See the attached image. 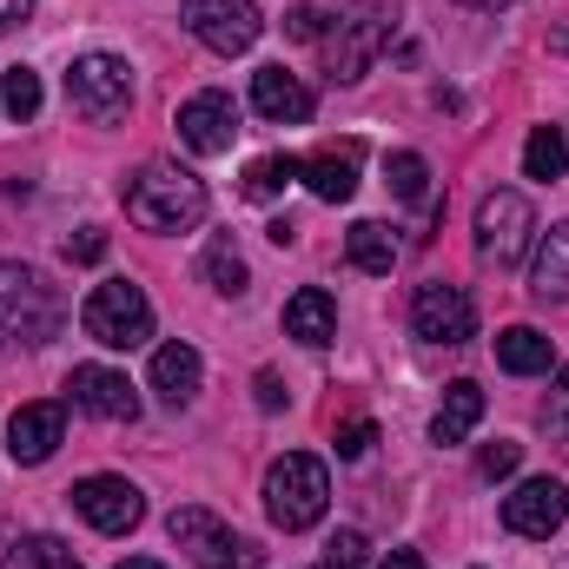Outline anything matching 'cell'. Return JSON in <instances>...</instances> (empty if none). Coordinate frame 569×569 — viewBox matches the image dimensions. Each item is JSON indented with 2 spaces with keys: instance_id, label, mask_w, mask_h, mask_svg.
<instances>
[{
  "instance_id": "obj_1",
  "label": "cell",
  "mask_w": 569,
  "mask_h": 569,
  "mask_svg": "<svg viewBox=\"0 0 569 569\" xmlns=\"http://www.w3.org/2000/svg\"><path fill=\"white\" fill-rule=\"evenodd\" d=\"M127 219L146 232H192L206 219V179L186 166H140L127 179Z\"/></svg>"
},
{
  "instance_id": "obj_2",
  "label": "cell",
  "mask_w": 569,
  "mask_h": 569,
  "mask_svg": "<svg viewBox=\"0 0 569 569\" xmlns=\"http://www.w3.org/2000/svg\"><path fill=\"white\" fill-rule=\"evenodd\" d=\"M60 318H67V305H60L53 284L40 279L33 266L0 259V351H13V345H47V338L60 331Z\"/></svg>"
},
{
  "instance_id": "obj_3",
  "label": "cell",
  "mask_w": 569,
  "mask_h": 569,
  "mask_svg": "<svg viewBox=\"0 0 569 569\" xmlns=\"http://www.w3.org/2000/svg\"><path fill=\"white\" fill-rule=\"evenodd\" d=\"M331 503V477L311 450H284L279 463L266 470V517L279 530H311Z\"/></svg>"
},
{
  "instance_id": "obj_4",
  "label": "cell",
  "mask_w": 569,
  "mask_h": 569,
  "mask_svg": "<svg viewBox=\"0 0 569 569\" xmlns=\"http://www.w3.org/2000/svg\"><path fill=\"white\" fill-rule=\"evenodd\" d=\"M87 338L107 345V351H133L152 338V298H146L133 279H107L87 291V311H80Z\"/></svg>"
},
{
  "instance_id": "obj_5",
  "label": "cell",
  "mask_w": 569,
  "mask_h": 569,
  "mask_svg": "<svg viewBox=\"0 0 569 569\" xmlns=\"http://www.w3.org/2000/svg\"><path fill=\"white\" fill-rule=\"evenodd\" d=\"M172 543L192 557L199 569H259L266 563V550L259 543H246L239 530H226L212 510H199V503H186V510H172Z\"/></svg>"
},
{
  "instance_id": "obj_6",
  "label": "cell",
  "mask_w": 569,
  "mask_h": 569,
  "mask_svg": "<svg viewBox=\"0 0 569 569\" xmlns=\"http://www.w3.org/2000/svg\"><path fill=\"white\" fill-rule=\"evenodd\" d=\"M67 100H73L93 127H107V120H120V113L133 107V67L113 60V53H80V60L67 67Z\"/></svg>"
},
{
  "instance_id": "obj_7",
  "label": "cell",
  "mask_w": 569,
  "mask_h": 569,
  "mask_svg": "<svg viewBox=\"0 0 569 569\" xmlns=\"http://www.w3.org/2000/svg\"><path fill=\"white\" fill-rule=\"evenodd\" d=\"M530 232H537V212H530L523 192H510V186L483 192V206H477V252L490 266H517L530 252Z\"/></svg>"
},
{
  "instance_id": "obj_8",
  "label": "cell",
  "mask_w": 569,
  "mask_h": 569,
  "mask_svg": "<svg viewBox=\"0 0 569 569\" xmlns=\"http://www.w3.org/2000/svg\"><path fill=\"white\" fill-rule=\"evenodd\" d=\"M186 27H192V40L199 47H212V53H252V40L266 33V20H259V7L252 0H186Z\"/></svg>"
},
{
  "instance_id": "obj_9",
  "label": "cell",
  "mask_w": 569,
  "mask_h": 569,
  "mask_svg": "<svg viewBox=\"0 0 569 569\" xmlns=\"http://www.w3.org/2000/svg\"><path fill=\"white\" fill-rule=\"evenodd\" d=\"M411 331H418L425 345H470V331H477L470 291H463V284H418V298H411Z\"/></svg>"
},
{
  "instance_id": "obj_10",
  "label": "cell",
  "mask_w": 569,
  "mask_h": 569,
  "mask_svg": "<svg viewBox=\"0 0 569 569\" xmlns=\"http://www.w3.org/2000/svg\"><path fill=\"white\" fill-rule=\"evenodd\" d=\"M569 517V490L557 477H530V483H517L510 497H503V530L510 537H530V543H543V537H557Z\"/></svg>"
},
{
  "instance_id": "obj_11",
  "label": "cell",
  "mask_w": 569,
  "mask_h": 569,
  "mask_svg": "<svg viewBox=\"0 0 569 569\" xmlns=\"http://www.w3.org/2000/svg\"><path fill=\"white\" fill-rule=\"evenodd\" d=\"M67 497H73V510H80L93 530H107V537H127V530L146 517V497L127 483V477H80Z\"/></svg>"
},
{
  "instance_id": "obj_12",
  "label": "cell",
  "mask_w": 569,
  "mask_h": 569,
  "mask_svg": "<svg viewBox=\"0 0 569 569\" xmlns=\"http://www.w3.org/2000/svg\"><path fill=\"white\" fill-rule=\"evenodd\" d=\"M391 40V20L385 13H351L325 33V67L331 80H365V67L378 60V47Z\"/></svg>"
},
{
  "instance_id": "obj_13",
  "label": "cell",
  "mask_w": 569,
  "mask_h": 569,
  "mask_svg": "<svg viewBox=\"0 0 569 569\" xmlns=\"http://www.w3.org/2000/svg\"><path fill=\"white\" fill-rule=\"evenodd\" d=\"M179 140L192 146V152H232L239 140V107H232V93H219V87H206V93H192L186 107H179Z\"/></svg>"
},
{
  "instance_id": "obj_14",
  "label": "cell",
  "mask_w": 569,
  "mask_h": 569,
  "mask_svg": "<svg viewBox=\"0 0 569 569\" xmlns=\"http://www.w3.org/2000/svg\"><path fill=\"white\" fill-rule=\"evenodd\" d=\"M67 391H73L80 411H93V418H107V425H133V418H140V391H133L120 371H107V365H80Z\"/></svg>"
},
{
  "instance_id": "obj_15",
  "label": "cell",
  "mask_w": 569,
  "mask_h": 569,
  "mask_svg": "<svg viewBox=\"0 0 569 569\" xmlns=\"http://www.w3.org/2000/svg\"><path fill=\"white\" fill-rule=\"evenodd\" d=\"M60 437H67L60 405H20L13 425H7V450H13V463H47L60 450Z\"/></svg>"
},
{
  "instance_id": "obj_16",
  "label": "cell",
  "mask_w": 569,
  "mask_h": 569,
  "mask_svg": "<svg viewBox=\"0 0 569 569\" xmlns=\"http://www.w3.org/2000/svg\"><path fill=\"white\" fill-rule=\"evenodd\" d=\"M252 107L272 120V127H305L311 120V87L284 67H259L252 73Z\"/></svg>"
},
{
  "instance_id": "obj_17",
  "label": "cell",
  "mask_w": 569,
  "mask_h": 569,
  "mask_svg": "<svg viewBox=\"0 0 569 569\" xmlns=\"http://www.w3.org/2000/svg\"><path fill=\"white\" fill-rule=\"evenodd\" d=\"M284 338H298V345H311V351H325V345L338 338V305H331L325 284H305V291L284 298Z\"/></svg>"
},
{
  "instance_id": "obj_18",
  "label": "cell",
  "mask_w": 569,
  "mask_h": 569,
  "mask_svg": "<svg viewBox=\"0 0 569 569\" xmlns=\"http://www.w3.org/2000/svg\"><path fill=\"white\" fill-rule=\"evenodd\" d=\"M298 179L325 199V206H345L351 192H358V146H325V152H311V159H298Z\"/></svg>"
},
{
  "instance_id": "obj_19",
  "label": "cell",
  "mask_w": 569,
  "mask_h": 569,
  "mask_svg": "<svg viewBox=\"0 0 569 569\" xmlns=\"http://www.w3.org/2000/svg\"><path fill=\"white\" fill-rule=\"evenodd\" d=\"M199 378H206V365H199V351L192 345H159L152 351V398L159 405H192L199 398Z\"/></svg>"
},
{
  "instance_id": "obj_20",
  "label": "cell",
  "mask_w": 569,
  "mask_h": 569,
  "mask_svg": "<svg viewBox=\"0 0 569 569\" xmlns=\"http://www.w3.org/2000/svg\"><path fill=\"white\" fill-rule=\"evenodd\" d=\"M497 365L517 371V378H543L557 365V351H550V338L537 325H510V331H497Z\"/></svg>"
},
{
  "instance_id": "obj_21",
  "label": "cell",
  "mask_w": 569,
  "mask_h": 569,
  "mask_svg": "<svg viewBox=\"0 0 569 569\" xmlns=\"http://www.w3.org/2000/svg\"><path fill=\"white\" fill-rule=\"evenodd\" d=\"M477 425H483V391H477L470 378H457V385L443 391L437 418H430V437H437V443H463Z\"/></svg>"
},
{
  "instance_id": "obj_22",
  "label": "cell",
  "mask_w": 569,
  "mask_h": 569,
  "mask_svg": "<svg viewBox=\"0 0 569 569\" xmlns=\"http://www.w3.org/2000/svg\"><path fill=\"white\" fill-rule=\"evenodd\" d=\"M530 291H537V298H569V219L543 232L537 266H530Z\"/></svg>"
},
{
  "instance_id": "obj_23",
  "label": "cell",
  "mask_w": 569,
  "mask_h": 569,
  "mask_svg": "<svg viewBox=\"0 0 569 569\" xmlns=\"http://www.w3.org/2000/svg\"><path fill=\"white\" fill-rule=\"evenodd\" d=\"M345 252H351L358 272H391V266H398V239H391V226H378V219H358V226L345 232Z\"/></svg>"
},
{
  "instance_id": "obj_24",
  "label": "cell",
  "mask_w": 569,
  "mask_h": 569,
  "mask_svg": "<svg viewBox=\"0 0 569 569\" xmlns=\"http://www.w3.org/2000/svg\"><path fill=\"white\" fill-rule=\"evenodd\" d=\"M523 172L530 179H563L569 172V127H537L523 140Z\"/></svg>"
},
{
  "instance_id": "obj_25",
  "label": "cell",
  "mask_w": 569,
  "mask_h": 569,
  "mask_svg": "<svg viewBox=\"0 0 569 569\" xmlns=\"http://www.w3.org/2000/svg\"><path fill=\"white\" fill-rule=\"evenodd\" d=\"M199 266H206V284H212L219 298H246L252 272H246V259H239V246H232V239H212Z\"/></svg>"
},
{
  "instance_id": "obj_26",
  "label": "cell",
  "mask_w": 569,
  "mask_h": 569,
  "mask_svg": "<svg viewBox=\"0 0 569 569\" xmlns=\"http://www.w3.org/2000/svg\"><path fill=\"white\" fill-rule=\"evenodd\" d=\"M291 179H298V159H291V152L252 159V166H246V199H252V206H266V199H279Z\"/></svg>"
},
{
  "instance_id": "obj_27",
  "label": "cell",
  "mask_w": 569,
  "mask_h": 569,
  "mask_svg": "<svg viewBox=\"0 0 569 569\" xmlns=\"http://www.w3.org/2000/svg\"><path fill=\"white\" fill-rule=\"evenodd\" d=\"M385 172H391V192H398V199H411V206L430 199V166L418 159V152H391Z\"/></svg>"
},
{
  "instance_id": "obj_28",
  "label": "cell",
  "mask_w": 569,
  "mask_h": 569,
  "mask_svg": "<svg viewBox=\"0 0 569 569\" xmlns=\"http://www.w3.org/2000/svg\"><path fill=\"white\" fill-rule=\"evenodd\" d=\"M0 107H7L13 120H33V113H40V73H33V67H7V80H0Z\"/></svg>"
},
{
  "instance_id": "obj_29",
  "label": "cell",
  "mask_w": 569,
  "mask_h": 569,
  "mask_svg": "<svg viewBox=\"0 0 569 569\" xmlns=\"http://www.w3.org/2000/svg\"><path fill=\"white\" fill-rule=\"evenodd\" d=\"M27 563L33 569H80V557H73L60 537H33V543H27Z\"/></svg>"
},
{
  "instance_id": "obj_30",
  "label": "cell",
  "mask_w": 569,
  "mask_h": 569,
  "mask_svg": "<svg viewBox=\"0 0 569 569\" xmlns=\"http://www.w3.org/2000/svg\"><path fill=\"white\" fill-rule=\"evenodd\" d=\"M517 457H523V443H503V437H497V443L477 457V470H483V477H510V470H517Z\"/></svg>"
},
{
  "instance_id": "obj_31",
  "label": "cell",
  "mask_w": 569,
  "mask_h": 569,
  "mask_svg": "<svg viewBox=\"0 0 569 569\" xmlns=\"http://www.w3.org/2000/svg\"><path fill=\"white\" fill-rule=\"evenodd\" d=\"M371 443H378V425H371V418H358V425L338 430V457H365Z\"/></svg>"
},
{
  "instance_id": "obj_32",
  "label": "cell",
  "mask_w": 569,
  "mask_h": 569,
  "mask_svg": "<svg viewBox=\"0 0 569 569\" xmlns=\"http://www.w3.org/2000/svg\"><path fill=\"white\" fill-rule=\"evenodd\" d=\"M358 563H365V537H358V530H345V537L331 543V557H325L318 569H358Z\"/></svg>"
},
{
  "instance_id": "obj_33",
  "label": "cell",
  "mask_w": 569,
  "mask_h": 569,
  "mask_svg": "<svg viewBox=\"0 0 569 569\" xmlns=\"http://www.w3.org/2000/svg\"><path fill=\"white\" fill-rule=\"evenodd\" d=\"M284 33H291V40H318V33H325V13H318V7H291V13H284Z\"/></svg>"
},
{
  "instance_id": "obj_34",
  "label": "cell",
  "mask_w": 569,
  "mask_h": 569,
  "mask_svg": "<svg viewBox=\"0 0 569 569\" xmlns=\"http://www.w3.org/2000/svg\"><path fill=\"white\" fill-rule=\"evenodd\" d=\"M67 259H80V266H93V259H107V232H80V239H67Z\"/></svg>"
},
{
  "instance_id": "obj_35",
  "label": "cell",
  "mask_w": 569,
  "mask_h": 569,
  "mask_svg": "<svg viewBox=\"0 0 569 569\" xmlns=\"http://www.w3.org/2000/svg\"><path fill=\"white\" fill-rule=\"evenodd\" d=\"M284 405V385H279V371H259V411H279Z\"/></svg>"
},
{
  "instance_id": "obj_36",
  "label": "cell",
  "mask_w": 569,
  "mask_h": 569,
  "mask_svg": "<svg viewBox=\"0 0 569 569\" xmlns=\"http://www.w3.org/2000/svg\"><path fill=\"white\" fill-rule=\"evenodd\" d=\"M550 425L569 430V371H563V385H557V405H550Z\"/></svg>"
},
{
  "instance_id": "obj_37",
  "label": "cell",
  "mask_w": 569,
  "mask_h": 569,
  "mask_svg": "<svg viewBox=\"0 0 569 569\" xmlns=\"http://www.w3.org/2000/svg\"><path fill=\"white\" fill-rule=\"evenodd\" d=\"M33 13V0H0V27H20Z\"/></svg>"
},
{
  "instance_id": "obj_38",
  "label": "cell",
  "mask_w": 569,
  "mask_h": 569,
  "mask_svg": "<svg viewBox=\"0 0 569 569\" xmlns=\"http://www.w3.org/2000/svg\"><path fill=\"white\" fill-rule=\"evenodd\" d=\"M378 569H425V557H418V550H391Z\"/></svg>"
},
{
  "instance_id": "obj_39",
  "label": "cell",
  "mask_w": 569,
  "mask_h": 569,
  "mask_svg": "<svg viewBox=\"0 0 569 569\" xmlns=\"http://www.w3.org/2000/svg\"><path fill=\"white\" fill-rule=\"evenodd\" d=\"M120 569H166V563H152V557H127Z\"/></svg>"
},
{
  "instance_id": "obj_40",
  "label": "cell",
  "mask_w": 569,
  "mask_h": 569,
  "mask_svg": "<svg viewBox=\"0 0 569 569\" xmlns=\"http://www.w3.org/2000/svg\"><path fill=\"white\" fill-rule=\"evenodd\" d=\"M470 7H490V0H470Z\"/></svg>"
}]
</instances>
